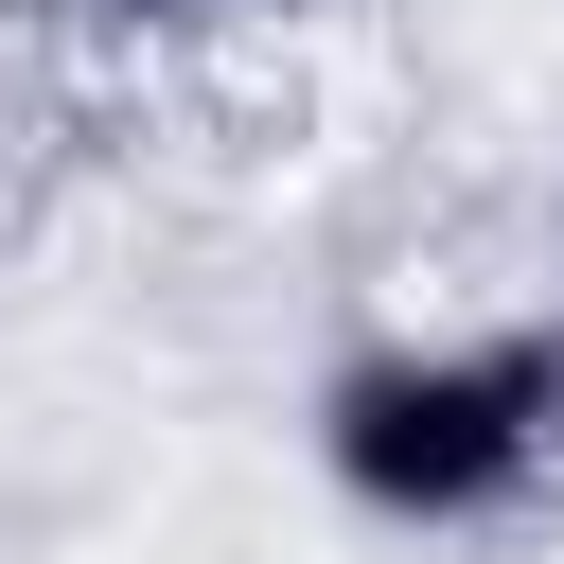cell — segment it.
<instances>
[{"instance_id": "obj_1", "label": "cell", "mask_w": 564, "mask_h": 564, "mask_svg": "<svg viewBox=\"0 0 564 564\" xmlns=\"http://www.w3.org/2000/svg\"><path fill=\"white\" fill-rule=\"evenodd\" d=\"M564 458V317L370 335L317 370V476L370 529H511Z\"/></svg>"}, {"instance_id": "obj_2", "label": "cell", "mask_w": 564, "mask_h": 564, "mask_svg": "<svg viewBox=\"0 0 564 564\" xmlns=\"http://www.w3.org/2000/svg\"><path fill=\"white\" fill-rule=\"evenodd\" d=\"M159 18H194V0H159Z\"/></svg>"}]
</instances>
